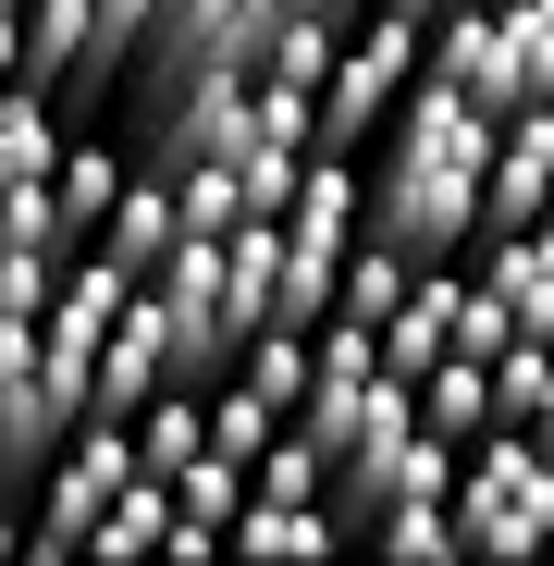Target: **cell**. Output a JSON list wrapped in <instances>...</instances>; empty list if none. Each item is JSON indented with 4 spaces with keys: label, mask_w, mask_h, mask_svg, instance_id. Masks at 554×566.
<instances>
[{
    "label": "cell",
    "mask_w": 554,
    "mask_h": 566,
    "mask_svg": "<svg viewBox=\"0 0 554 566\" xmlns=\"http://www.w3.org/2000/svg\"><path fill=\"white\" fill-rule=\"evenodd\" d=\"M419 38L431 25H407V13H383V0H369V13L345 25V50H333V74H321V148H369L395 124V99L419 86Z\"/></svg>",
    "instance_id": "obj_4"
},
{
    "label": "cell",
    "mask_w": 554,
    "mask_h": 566,
    "mask_svg": "<svg viewBox=\"0 0 554 566\" xmlns=\"http://www.w3.org/2000/svg\"><path fill=\"white\" fill-rule=\"evenodd\" d=\"M25 542V505H13V481H0V554H13Z\"/></svg>",
    "instance_id": "obj_20"
},
{
    "label": "cell",
    "mask_w": 554,
    "mask_h": 566,
    "mask_svg": "<svg viewBox=\"0 0 554 566\" xmlns=\"http://www.w3.org/2000/svg\"><path fill=\"white\" fill-rule=\"evenodd\" d=\"M296 13H333V25H357V13H369V0H296Z\"/></svg>",
    "instance_id": "obj_21"
},
{
    "label": "cell",
    "mask_w": 554,
    "mask_h": 566,
    "mask_svg": "<svg viewBox=\"0 0 554 566\" xmlns=\"http://www.w3.org/2000/svg\"><path fill=\"white\" fill-rule=\"evenodd\" d=\"M86 554H173V481H148V468H136V481L100 505V530H86Z\"/></svg>",
    "instance_id": "obj_14"
},
{
    "label": "cell",
    "mask_w": 554,
    "mask_h": 566,
    "mask_svg": "<svg viewBox=\"0 0 554 566\" xmlns=\"http://www.w3.org/2000/svg\"><path fill=\"white\" fill-rule=\"evenodd\" d=\"M407 271H419L407 247L357 234V247H345V271H333V321H369V333H383V321H395V296H407Z\"/></svg>",
    "instance_id": "obj_13"
},
{
    "label": "cell",
    "mask_w": 554,
    "mask_h": 566,
    "mask_svg": "<svg viewBox=\"0 0 554 566\" xmlns=\"http://www.w3.org/2000/svg\"><path fill=\"white\" fill-rule=\"evenodd\" d=\"M456 542L469 554H542L554 542V455L530 431H481L469 455H456Z\"/></svg>",
    "instance_id": "obj_3"
},
{
    "label": "cell",
    "mask_w": 554,
    "mask_h": 566,
    "mask_svg": "<svg viewBox=\"0 0 554 566\" xmlns=\"http://www.w3.org/2000/svg\"><path fill=\"white\" fill-rule=\"evenodd\" d=\"M419 419H431L443 443H481V431H493V357H431V369H419Z\"/></svg>",
    "instance_id": "obj_12"
},
{
    "label": "cell",
    "mask_w": 554,
    "mask_h": 566,
    "mask_svg": "<svg viewBox=\"0 0 554 566\" xmlns=\"http://www.w3.org/2000/svg\"><path fill=\"white\" fill-rule=\"evenodd\" d=\"M62 296V247H0V321H50Z\"/></svg>",
    "instance_id": "obj_18"
},
{
    "label": "cell",
    "mask_w": 554,
    "mask_h": 566,
    "mask_svg": "<svg viewBox=\"0 0 554 566\" xmlns=\"http://www.w3.org/2000/svg\"><path fill=\"white\" fill-rule=\"evenodd\" d=\"M13 13H25V0H13Z\"/></svg>",
    "instance_id": "obj_22"
},
{
    "label": "cell",
    "mask_w": 554,
    "mask_h": 566,
    "mask_svg": "<svg viewBox=\"0 0 554 566\" xmlns=\"http://www.w3.org/2000/svg\"><path fill=\"white\" fill-rule=\"evenodd\" d=\"M481 160H493V112H469L456 86H407L395 124L357 148V222L407 247V259H469L481 234Z\"/></svg>",
    "instance_id": "obj_1"
},
{
    "label": "cell",
    "mask_w": 554,
    "mask_h": 566,
    "mask_svg": "<svg viewBox=\"0 0 554 566\" xmlns=\"http://www.w3.org/2000/svg\"><path fill=\"white\" fill-rule=\"evenodd\" d=\"M173 234H185V210H173V185H160V172L136 160V172H124V198H112V222L86 234V247H100V259H112L124 283H160V259H173Z\"/></svg>",
    "instance_id": "obj_8"
},
{
    "label": "cell",
    "mask_w": 554,
    "mask_h": 566,
    "mask_svg": "<svg viewBox=\"0 0 554 566\" xmlns=\"http://www.w3.org/2000/svg\"><path fill=\"white\" fill-rule=\"evenodd\" d=\"M481 283H493V308L518 321V333H554V222H518V234H481V259H469Z\"/></svg>",
    "instance_id": "obj_9"
},
{
    "label": "cell",
    "mask_w": 554,
    "mask_h": 566,
    "mask_svg": "<svg viewBox=\"0 0 554 566\" xmlns=\"http://www.w3.org/2000/svg\"><path fill=\"white\" fill-rule=\"evenodd\" d=\"M493 25H505V86L554 99V0H493Z\"/></svg>",
    "instance_id": "obj_16"
},
{
    "label": "cell",
    "mask_w": 554,
    "mask_h": 566,
    "mask_svg": "<svg viewBox=\"0 0 554 566\" xmlns=\"http://www.w3.org/2000/svg\"><path fill=\"white\" fill-rule=\"evenodd\" d=\"M419 74L431 86H456V99H469V112H518V86H505V25H493V0H456V13L419 38Z\"/></svg>",
    "instance_id": "obj_6"
},
{
    "label": "cell",
    "mask_w": 554,
    "mask_h": 566,
    "mask_svg": "<svg viewBox=\"0 0 554 566\" xmlns=\"http://www.w3.org/2000/svg\"><path fill=\"white\" fill-rule=\"evenodd\" d=\"M284 0H148V38H136V99H185V86H247L259 74V38Z\"/></svg>",
    "instance_id": "obj_2"
},
{
    "label": "cell",
    "mask_w": 554,
    "mask_h": 566,
    "mask_svg": "<svg viewBox=\"0 0 554 566\" xmlns=\"http://www.w3.org/2000/svg\"><path fill=\"white\" fill-rule=\"evenodd\" d=\"M124 172H136V160H124L112 136H62V160H50V222H62V259H74L86 234L112 222V198H124Z\"/></svg>",
    "instance_id": "obj_10"
},
{
    "label": "cell",
    "mask_w": 554,
    "mask_h": 566,
    "mask_svg": "<svg viewBox=\"0 0 554 566\" xmlns=\"http://www.w3.org/2000/svg\"><path fill=\"white\" fill-rule=\"evenodd\" d=\"M222 542L234 554H333L345 530H333V505L309 493V505H284V493H247L234 517H222Z\"/></svg>",
    "instance_id": "obj_11"
},
{
    "label": "cell",
    "mask_w": 554,
    "mask_h": 566,
    "mask_svg": "<svg viewBox=\"0 0 554 566\" xmlns=\"http://www.w3.org/2000/svg\"><path fill=\"white\" fill-rule=\"evenodd\" d=\"M383 13H407V25H443V13H456V0H383Z\"/></svg>",
    "instance_id": "obj_19"
},
{
    "label": "cell",
    "mask_w": 554,
    "mask_h": 566,
    "mask_svg": "<svg viewBox=\"0 0 554 566\" xmlns=\"http://www.w3.org/2000/svg\"><path fill=\"white\" fill-rule=\"evenodd\" d=\"M271 431H284V407H271L259 382H234V369H222V382H210V455L259 468V443H271Z\"/></svg>",
    "instance_id": "obj_17"
},
{
    "label": "cell",
    "mask_w": 554,
    "mask_h": 566,
    "mask_svg": "<svg viewBox=\"0 0 554 566\" xmlns=\"http://www.w3.org/2000/svg\"><path fill=\"white\" fill-rule=\"evenodd\" d=\"M357 542H369V554H395V566H443V554H469V542H456V505H443V493H407V505H383Z\"/></svg>",
    "instance_id": "obj_15"
},
{
    "label": "cell",
    "mask_w": 554,
    "mask_h": 566,
    "mask_svg": "<svg viewBox=\"0 0 554 566\" xmlns=\"http://www.w3.org/2000/svg\"><path fill=\"white\" fill-rule=\"evenodd\" d=\"M173 382V345H160V296L136 283L124 296V321H112V345H100V382H86V419H136L148 395Z\"/></svg>",
    "instance_id": "obj_7"
},
{
    "label": "cell",
    "mask_w": 554,
    "mask_h": 566,
    "mask_svg": "<svg viewBox=\"0 0 554 566\" xmlns=\"http://www.w3.org/2000/svg\"><path fill=\"white\" fill-rule=\"evenodd\" d=\"M136 481V419H74L38 468V505H25V554H86L100 505Z\"/></svg>",
    "instance_id": "obj_5"
}]
</instances>
